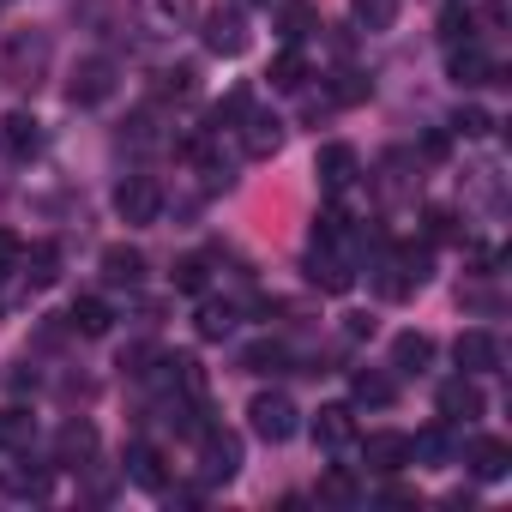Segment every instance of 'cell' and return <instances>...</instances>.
Listing matches in <instances>:
<instances>
[{"mask_svg": "<svg viewBox=\"0 0 512 512\" xmlns=\"http://www.w3.org/2000/svg\"><path fill=\"white\" fill-rule=\"evenodd\" d=\"M37 446V416L31 410H19V404H7V410H0V452H31Z\"/></svg>", "mask_w": 512, "mask_h": 512, "instance_id": "cb8c5ba5", "label": "cell"}, {"mask_svg": "<svg viewBox=\"0 0 512 512\" xmlns=\"http://www.w3.org/2000/svg\"><path fill=\"white\" fill-rule=\"evenodd\" d=\"M470 25H476V19H470L464 0H446V7H440V37H446V49H452V43H464V37H470Z\"/></svg>", "mask_w": 512, "mask_h": 512, "instance_id": "e575fe53", "label": "cell"}, {"mask_svg": "<svg viewBox=\"0 0 512 512\" xmlns=\"http://www.w3.org/2000/svg\"><path fill=\"white\" fill-rule=\"evenodd\" d=\"M344 338H374V320L368 314H344Z\"/></svg>", "mask_w": 512, "mask_h": 512, "instance_id": "7bdbcfd3", "label": "cell"}, {"mask_svg": "<svg viewBox=\"0 0 512 512\" xmlns=\"http://www.w3.org/2000/svg\"><path fill=\"white\" fill-rule=\"evenodd\" d=\"M55 458H61L67 470H85V464L97 458V428H91V422H67V428L55 434Z\"/></svg>", "mask_w": 512, "mask_h": 512, "instance_id": "ffe728a7", "label": "cell"}, {"mask_svg": "<svg viewBox=\"0 0 512 512\" xmlns=\"http://www.w3.org/2000/svg\"><path fill=\"white\" fill-rule=\"evenodd\" d=\"M241 151L247 157H278L284 151V121L266 109H241Z\"/></svg>", "mask_w": 512, "mask_h": 512, "instance_id": "7c38bea8", "label": "cell"}, {"mask_svg": "<svg viewBox=\"0 0 512 512\" xmlns=\"http://www.w3.org/2000/svg\"><path fill=\"white\" fill-rule=\"evenodd\" d=\"M127 482H139V488H151V494H163L169 488V470H163V452L157 446H127Z\"/></svg>", "mask_w": 512, "mask_h": 512, "instance_id": "603a6c76", "label": "cell"}, {"mask_svg": "<svg viewBox=\"0 0 512 512\" xmlns=\"http://www.w3.org/2000/svg\"><path fill=\"white\" fill-rule=\"evenodd\" d=\"M410 464V434H398V428H374L368 440H362V470H374V476H398Z\"/></svg>", "mask_w": 512, "mask_h": 512, "instance_id": "30bf717a", "label": "cell"}, {"mask_svg": "<svg viewBox=\"0 0 512 512\" xmlns=\"http://www.w3.org/2000/svg\"><path fill=\"white\" fill-rule=\"evenodd\" d=\"M235 320H241V314H235L229 302H205V308L193 314V326H199V338H205V344H217V338H229V332H235Z\"/></svg>", "mask_w": 512, "mask_h": 512, "instance_id": "1f68e13d", "label": "cell"}, {"mask_svg": "<svg viewBox=\"0 0 512 512\" xmlns=\"http://www.w3.org/2000/svg\"><path fill=\"white\" fill-rule=\"evenodd\" d=\"M13 494H19V500H43V494H49V476H43V470H19V476H13Z\"/></svg>", "mask_w": 512, "mask_h": 512, "instance_id": "ab89813d", "label": "cell"}, {"mask_svg": "<svg viewBox=\"0 0 512 512\" xmlns=\"http://www.w3.org/2000/svg\"><path fill=\"white\" fill-rule=\"evenodd\" d=\"M434 278V253L428 247H398V253H380V296L386 302H404V296H416L422 284Z\"/></svg>", "mask_w": 512, "mask_h": 512, "instance_id": "6da1fadb", "label": "cell"}, {"mask_svg": "<svg viewBox=\"0 0 512 512\" xmlns=\"http://www.w3.org/2000/svg\"><path fill=\"white\" fill-rule=\"evenodd\" d=\"M434 404H440V422H452V428L476 422V416H482V392H476V374H458V380H446Z\"/></svg>", "mask_w": 512, "mask_h": 512, "instance_id": "5bb4252c", "label": "cell"}, {"mask_svg": "<svg viewBox=\"0 0 512 512\" xmlns=\"http://www.w3.org/2000/svg\"><path fill=\"white\" fill-rule=\"evenodd\" d=\"M169 284H175V290H187V296H199V290H205V260H199V253H187V260H175Z\"/></svg>", "mask_w": 512, "mask_h": 512, "instance_id": "74e56055", "label": "cell"}, {"mask_svg": "<svg viewBox=\"0 0 512 512\" xmlns=\"http://www.w3.org/2000/svg\"><path fill=\"white\" fill-rule=\"evenodd\" d=\"M320 500H332V506H356V500H362V488H356V476L338 464V470H326V476H320Z\"/></svg>", "mask_w": 512, "mask_h": 512, "instance_id": "836d02e7", "label": "cell"}, {"mask_svg": "<svg viewBox=\"0 0 512 512\" xmlns=\"http://www.w3.org/2000/svg\"><path fill=\"white\" fill-rule=\"evenodd\" d=\"M0 145H7L13 157H31V151L43 145V127H37V115H25V109H13L7 121H0Z\"/></svg>", "mask_w": 512, "mask_h": 512, "instance_id": "484cf974", "label": "cell"}, {"mask_svg": "<svg viewBox=\"0 0 512 512\" xmlns=\"http://www.w3.org/2000/svg\"><path fill=\"white\" fill-rule=\"evenodd\" d=\"M241 368H247V374H260V380H272V374L290 368V350H284L278 338H260V344H247V350H241Z\"/></svg>", "mask_w": 512, "mask_h": 512, "instance_id": "83f0119b", "label": "cell"}, {"mask_svg": "<svg viewBox=\"0 0 512 512\" xmlns=\"http://www.w3.org/2000/svg\"><path fill=\"white\" fill-rule=\"evenodd\" d=\"M446 73H452V85H464V91H470V85H494V79H500V67L488 61V49H482L476 37H464V43H452V49H446Z\"/></svg>", "mask_w": 512, "mask_h": 512, "instance_id": "ba28073f", "label": "cell"}, {"mask_svg": "<svg viewBox=\"0 0 512 512\" xmlns=\"http://www.w3.org/2000/svg\"><path fill=\"white\" fill-rule=\"evenodd\" d=\"M452 235H458L452 211H428V241H452Z\"/></svg>", "mask_w": 512, "mask_h": 512, "instance_id": "60d3db41", "label": "cell"}, {"mask_svg": "<svg viewBox=\"0 0 512 512\" xmlns=\"http://www.w3.org/2000/svg\"><path fill=\"white\" fill-rule=\"evenodd\" d=\"M19 278H25V290H49L55 278H61V247H19V266H13Z\"/></svg>", "mask_w": 512, "mask_h": 512, "instance_id": "2e32d148", "label": "cell"}, {"mask_svg": "<svg viewBox=\"0 0 512 512\" xmlns=\"http://www.w3.org/2000/svg\"><path fill=\"white\" fill-rule=\"evenodd\" d=\"M247 428L260 434L266 446H284V440H296V428H302V410L284 398V392H260L247 404Z\"/></svg>", "mask_w": 512, "mask_h": 512, "instance_id": "7a4b0ae2", "label": "cell"}, {"mask_svg": "<svg viewBox=\"0 0 512 512\" xmlns=\"http://www.w3.org/2000/svg\"><path fill=\"white\" fill-rule=\"evenodd\" d=\"M314 175H320V187L338 199V193H350L356 187V175H362V163H356V145H344V139H332V145H320V157H314Z\"/></svg>", "mask_w": 512, "mask_h": 512, "instance_id": "9c48e42d", "label": "cell"}, {"mask_svg": "<svg viewBox=\"0 0 512 512\" xmlns=\"http://www.w3.org/2000/svg\"><path fill=\"white\" fill-rule=\"evenodd\" d=\"M19 266V235H7V229H0V278H7Z\"/></svg>", "mask_w": 512, "mask_h": 512, "instance_id": "b9f144b4", "label": "cell"}, {"mask_svg": "<svg viewBox=\"0 0 512 512\" xmlns=\"http://www.w3.org/2000/svg\"><path fill=\"white\" fill-rule=\"evenodd\" d=\"M199 470H205V482H229V476L241 470V440H235L229 428L205 422V428H199Z\"/></svg>", "mask_w": 512, "mask_h": 512, "instance_id": "8992f818", "label": "cell"}, {"mask_svg": "<svg viewBox=\"0 0 512 512\" xmlns=\"http://www.w3.org/2000/svg\"><path fill=\"white\" fill-rule=\"evenodd\" d=\"M344 235H350V217H344L338 205H326V211H314V241H320V247H338Z\"/></svg>", "mask_w": 512, "mask_h": 512, "instance_id": "d590c367", "label": "cell"}, {"mask_svg": "<svg viewBox=\"0 0 512 512\" xmlns=\"http://www.w3.org/2000/svg\"><path fill=\"white\" fill-rule=\"evenodd\" d=\"M368 91H374V85H368L362 73H338V79H332V91H326V103H338V109H350V103H362Z\"/></svg>", "mask_w": 512, "mask_h": 512, "instance_id": "8d00e7d4", "label": "cell"}, {"mask_svg": "<svg viewBox=\"0 0 512 512\" xmlns=\"http://www.w3.org/2000/svg\"><path fill=\"white\" fill-rule=\"evenodd\" d=\"M380 500H392V506H416V488H404V482H386V488H380Z\"/></svg>", "mask_w": 512, "mask_h": 512, "instance_id": "ee69618b", "label": "cell"}, {"mask_svg": "<svg viewBox=\"0 0 512 512\" xmlns=\"http://www.w3.org/2000/svg\"><path fill=\"white\" fill-rule=\"evenodd\" d=\"M115 217H121L127 229L157 223V217H163V187H157L151 175H127V181L115 187Z\"/></svg>", "mask_w": 512, "mask_h": 512, "instance_id": "277c9868", "label": "cell"}, {"mask_svg": "<svg viewBox=\"0 0 512 512\" xmlns=\"http://www.w3.org/2000/svg\"><path fill=\"white\" fill-rule=\"evenodd\" d=\"M247 7H272V0H247Z\"/></svg>", "mask_w": 512, "mask_h": 512, "instance_id": "f6af8a7d", "label": "cell"}, {"mask_svg": "<svg viewBox=\"0 0 512 512\" xmlns=\"http://www.w3.org/2000/svg\"><path fill=\"white\" fill-rule=\"evenodd\" d=\"M308 284L314 290H326V296H344L350 284H356V272H350V260H344V253L338 247H308Z\"/></svg>", "mask_w": 512, "mask_h": 512, "instance_id": "8fae6325", "label": "cell"}, {"mask_svg": "<svg viewBox=\"0 0 512 512\" xmlns=\"http://www.w3.org/2000/svg\"><path fill=\"white\" fill-rule=\"evenodd\" d=\"M314 31H320V7H314V0H278V37L284 43L302 49Z\"/></svg>", "mask_w": 512, "mask_h": 512, "instance_id": "44dd1931", "label": "cell"}, {"mask_svg": "<svg viewBox=\"0 0 512 512\" xmlns=\"http://www.w3.org/2000/svg\"><path fill=\"white\" fill-rule=\"evenodd\" d=\"M266 85H272V91H302V85H308V61H302V49H296V43H284V49L272 55Z\"/></svg>", "mask_w": 512, "mask_h": 512, "instance_id": "d4e9b609", "label": "cell"}, {"mask_svg": "<svg viewBox=\"0 0 512 512\" xmlns=\"http://www.w3.org/2000/svg\"><path fill=\"white\" fill-rule=\"evenodd\" d=\"M392 398H398V380H392V374H380V368H356V374H350V404L386 410Z\"/></svg>", "mask_w": 512, "mask_h": 512, "instance_id": "d6986e66", "label": "cell"}, {"mask_svg": "<svg viewBox=\"0 0 512 512\" xmlns=\"http://www.w3.org/2000/svg\"><path fill=\"white\" fill-rule=\"evenodd\" d=\"M452 362H458L464 374H494V368H500V338H494V332H482V326H470V332H458Z\"/></svg>", "mask_w": 512, "mask_h": 512, "instance_id": "4fadbf2b", "label": "cell"}, {"mask_svg": "<svg viewBox=\"0 0 512 512\" xmlns=\"http://www.w3.org/2000/svg\"><path fill=\"white\" fill-rule=\"evenodd\" d=\"M115 85H121L115 61H109V55H85V61L73 67V79H67V103H73V109H103V103L115 97Z\"/></svg>", "mask_w": 512, "mask_h": 512, "instance_id": "3957f363", "label": "cell"}, {"mask_svg": "<svg viewBox=\"0 0 512 512\" xmlns=\"http://www.w3.org/2000/svg\"><path fill=\"white\" fill-rule=\"evenodd\" d=\"M145 13L157 31H187L193 25V0H145Z\"/></svg>", "mask_w": 512, "mask_h": 512, "instance_id": "d6a6232c", "label": "cell"}, {"mask_svg": "<svg viewBox=\"0 0 512 512\" xmlns=\"http://www.w3.org/2000/svg\"><path fill=\"white\" fill-rule=\"evenodd\" d=\"M410 458H428V464H452V422H434L410 440Z\"/></svg>", "mask_w": 512, "mask_h": 512, "instance_id": "4dcf8cb0", "label": "cell"}, {"mask_svg": "<svg viewBox=\"0 0 512 512\" xmlns=\"http://www.w3.org/2000/svg\"><path fill=\"white\" fill-rule=\"evenodd\" d=\"M103 278H109L115 290H139V284H145V253L127 247V241L103 247Z\"/></svg>", "mask_w": 512, "mask_h": 512, "instance_id": "e0dca14e", "label": "cell"}, {"mask_svg": "<svg viewBox=\"0 0 512 512\" xmlns=\"http://www.w3.org/2000/svg\"><path fill=\"white\" fill-rule=\"evenodd\" d=\"M199 43H205L211 55H223V61L247 55V43H253V31H247V13H241V7H217V13H205V31H199Z\"/></svg>", "mask_w": 512, "mask_h": 512, "instance_id": "5b68a950", "label": "cell"}, {"mask_svg": "<svg viewBox=\"0 0 512 512\" xmlns=\"http://www.w3.org/2000/svg\"><path fill=\"white\" fill-rule=\"evenodd\" d=\"M392 368L410 374V380L428 374V368H434V338H428V332H398V338H392Z\"/></svg>", "mask_w": 512, "mask_h": 512, "instance_id": "ac0fdd59", "label": "cell"}, {"mask_svg": "<svg viewBox=\"0 0 512 512\" xmlns=\"http://www.w3.org/2000/svg\"><path fill=\"white\" fill-rule=\"evenodd\" d=\"M67 326H73L79 338H109V326H115V308H109L103 296H79V302L67 308Z\"/></svg>", "mask_w": 512, "mask_h": 512, "instance_id": "7402d4cb", "label": "cell"}, {"mask_svg": "<svg viewBox=\"0 0 512 512\" xmlns=\"http://www.w3.org/2000/svg\"><path fill=\"white\" fill-rule=\"evenodd\" d=\"M452 133H464V139H482V133H494V115H488V109H476V103H464V109L452 115Z\"/></svg>", "mask_w": 512, "mask_h": 512, "instance_id": "f35d334b", "label": "cell"}, {"mask_svg": "<svg viewBox=\"0 0 512 512\" xmlns=\"http://www.w3.org/2000/svg\"><path fill=\"white\" fill-rule=\"evenodd\" d=\"M470 470H476V482H500L512 470L506 440H470Z\"/></svg>", "mask_w": 512, "mask_h": 512, "instance_id": "4316f807", "label": "cell"}, {"mask_svg": "<svg viewBox=\"0 0 512 512\" xmlns=\"http://www.w3.org/2000/svg\"><path fill=\"white\" fill-rule=\"evenodd\" d=\"M350 19H356L368 37H380V31L398 25V0H350Z\"/></svg>", "mask_w": 512, "mask_h": 512, "instance_id": "f546056e", "label": "cell"}, {"mask_svg": "<svg viewBox=\"0 0 512 512\" xmlns=\"http://www.w3.org/2000/svg\"><path fill=\"white\" fill-rule=\"evenodd\" d=\"M151 97H175V103H193L199 97V67H163L157 73V85H151Z\"/></svg>", "mask_w": 512, "mask_h": 512, "instance_id": "f1b7e54d", "label": "cell"}, {"mask_svg": "<svg viewBox=\"0 0 512 512\" xmlns=\"http://www.w3.org/2000/svg\"><path fill=\"white\" fill-rule=\"evenodd\" d=\"M314 446H326V452L356 446V404H320V416H314Z\"/></svg>", "mask_w": 512, "mask_h": 512, "instance_id": "9a60e30c", "label": "cell"}, {"mask_svg": "<svg viewBox=\"0 0 512 512\" xmlns=\"http://www.w3.org/2000/svg\"><path fill=\"white\" fill-rule=\"evenodd\" d=\"M43 67H49V37H43V31H13V37H7V79L37 85Z\"/></svg>", "mask_w": 512, "mask_h": 512, "instance_id": "52a82bcc", "label": "cell"}]
</instances>
